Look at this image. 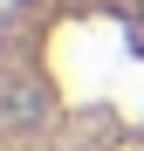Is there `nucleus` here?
<instances>
[{
  "label": "nucleus",
  "instance_id": "1",
  "mask_svg": "<svg viewBox=\"0 0 144 151\" xmlns=\"http://www.w3.org/2000/svg\"><path fill=\"white\" fill-rule=\"evenodd\" d=\"M0 151H144V0L0 7Z\"/></svg>",
  "mask_w": 144,
  "mask_h": 151
}]
</instances>
